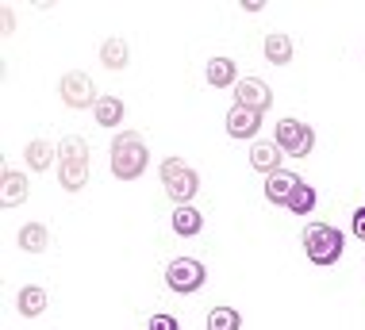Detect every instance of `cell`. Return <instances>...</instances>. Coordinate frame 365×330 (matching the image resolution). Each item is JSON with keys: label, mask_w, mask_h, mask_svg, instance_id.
<instances>
[{"label": "cell", "mask_w": 365, "mask_h": 330, "mask_svg": "<svg viewBox=\"0 0 365 330\" xmlns=\"http://www.w3.org/2000/svg\"><path fill=\"white\" fill-rule=\"evenodd\" d=\"M58 173H62L66 188H81L85 185L88 162H85V146L77 143V138H66L62 143V165H58Z\"/></svg>", "instance_id": "8992f818"}, {"label": "cell", "mask_w": 365, "mask_h": 330, "mask_svg": "<svg viewBox=\"0 0 365 330\" xmlns=\"http://www.w3.org/2000/svg\"><path fill=\"white\" fill-rule=\"evenodd\" d=\"M262 127V115L258 112H246V108L235 104L231 112H227V135L231 138H254Z\"/></svg>", "instance_id": "ba28073f"}, {"label": "cell", "mask_w": 365, "mask_h": 330, "mask_svg": "<svg viewBox=\"0 0 365 330\" xmlns=\"http://www.w3.org/2000/svg\"><path fill=\"white\" fill-rule=\"evenodd\" d=\"M296 185H300V177L296 173H273V177H265V200L269 204H281V207H289V200L296 192Z\"/></svg>", "instance_id": "9c48e42d"}, {"label": "cell", "mask_w": 365, "mask_h": 330, "mask_svg": "<svg viewBox=\"0 0 365 330\" xmlns=\"http://www.w3.org/2000/svg\"><path fill=\"white\" fill-rule=\"evenodd\" d=\"M19 311H24L27 319L43 315L46 311V292L43 288H24V292H19Z\"/></svg>", "instance_id": "e0dca14e"}, {"label": "cell", "mask_w": 365, "mask_h": 330, "mask_svg": "<svg viewBox=\"0 0 365 330\" xmlns=\"http://www.w3.org/2000/svg\"><path fill=\"white\" fill-rule=\"evenodd\" d=\"M250 165L258 169V173H265V177L281 173V146H277V143H254Z\"/></svg>", "instance_id": "30bf717a"}, {"label": "cell", "mask_w": 365, "mask_h": 330, "mask_svg": "<svg viewBox=\"0 0 365 330\" xmlns=\"http://www.w3.org/2000/svg\"><path fill=\"white\" fill-rule=\"evenodd\" d=\"M62 96H66V104H73V108L93 104V81H88L85 73H70L62 81Z\"/></svg>", "instance_id": "8fae6325"}, {"label": "cell", "mask_w": 365, "mask_h": 330, "mask_svg": "<svg viewBox=\"0 0 365 330\" xmlns=\"http://www.w3.org/2000/svg\"><path fill=\"white\" fill-rule=\"evenodd\" d=\"M146 330H181V326H177V319H173V315L158 311V315H150V323H146Z\"/></svg>", "instance_id": "44dd1931"}, {"label": "cell", "mask_w": 365, "mask_h": 330, "mask_svg": "<svg viewBox=\"0 0 365 330\" xmlns=\"http://www.w3.org/2000/svg\"><path fill=\"white\" fill-rule=\"evenodd\" d=\"M304 249H308L312 265H334L342 257V249H346V238L331 223H308L304 227Z\"/></svg>", "instance_id": "6da1fadb"}, {"label": "cell", "mask_w": 365, "mask_h": 330, "mask_svg": "<svg viewBox=\"0 0 365 330\" xmlns=\"http://www.w3.org/2000/svg\"><path fill=\"white\" fill-rule=\"evenodd\" d=\"M4 185H8V192H4L8 204H12V200H19V177H16V173H8V177H4Z\"/></svg>", "instance_id": "cb8c5ba5"}, {"label": "cell", "mask_w": 365, "mask_h": 330, "mask_svg": "<svg viewBox=\"0 0 365 330\" xmlns=\"http://www.w3.org/2000/svg\"><path fill=\"white\" fill-rule=\"evenodd\" d=\"M242 319L235 307H215V311H208V330H239Z\"/></svg>", "instance_id": "ac0fdd59"}, {"label": "cell", "mask_w": 365, "mask_h": 330, "mask_svg": "<svg viewBox=\"0 0 365 330\" xmlns=\"http://www.w3.org/2000/svg\"><path fill=\"white\" fill-rule=\"evenodd\" d=\"M265 58H269L273 66H289V62H292V43H289V35H269V38H265Z\"/></svg>", "instance_id": "2e32d148"}, {"label": "cell", "mask_w": 365, "mask_h": 330, "mask_svg": "<svg viewBox=\"0 0 365 330\" xmlns=\"http://www.w3.org/2000/svg\"><path fill=\"white\" fill-rule=\"evenodd\" d=\"M204 77H208V85H212V88H227V85H235L239 69H235L231 58H212L208 69H204Z\"/></svg>", "instance_id": "7c38bea8"}, {"label": "cell", "mask_w": 365, "mask_h": 330, "mask_svg": "<svg viewBox=\"0 0 365 330\" xmlns=\"http://www.w3.org/2000/svg\"><path fill=\"white\" fill-rule=\"evenodd\" d=\"M162 185H165V192L177 200V207H185L196 196V188H200V177H196L189 165H181L177 158H170V162L162 165Z\"/></svg>", "instance_id": "3957f363"}, {"label": "cell", "mask_w": 365, "mask_h": 330, "mask_svg": "<svg viewBox=\"0 0 365 330\" xmlns=\"http://www.w3.org/2000/svg\"><path fill=\"white\" fill-rule=\"evenodd\" d=\"M350 231L361 238L365 242V207H358V212H354V219H350Z\"/></svg>", "instance_id": "603a6c76"}, {"label": "cell", "mask_w": 365, "mask_h": 330, "mask_svg": "<svg viewBox=\"0 0 365 330\" xmlns=\"http://www.w3.org/2000/svg\"><path fill=\"white\" fill-rule=\"evenodd\" d=\"M204 281H208V273H204V265L196 262V257H177V262H170V269H165V284L181 296L196 292Z\"/></svg>", "instance_id": "5b68a950"}, {"label": "cell", "mask_w": 365, "mask_h": 330, "mask_svg": "<svg viewBox=\"0 0 365 330\" xmlns=\"http://www.w3.org/2000/svg\"><path fill=\"white\" fill-rule=\"evenodd\" d=\"M273 143H277L281 154H289V158H308L312 146H315V131L308 123H300V119H281Z\"/></svg>", "instance_id": "277c9868"}, {"label": "cell", "mask_w": 365, "mask_h": 330, "mask_svg": "<svg viewBox=\"0 0 365 330\" xmlns=\"http://www.w3.org/2000/svg\"><path fill=\"white\" fill-rule=\"evenodd\" d=\"M19 246H24L27 254H38V249H46V227H38V223L24 227V231H19Z\"/></svg>", "instance_id": "d6986e66"}, {"label": "cell", "mask_w": 365, "mask_h": 330, "mask_svg": "<svg viewBox=\"0 0 365 330\" xmlns=\"http://www.w3.org/2000/svg\"><path fill=\"white\" fill-rule=\"evenodd\" d=\"M123 119V100L120 96H101L96 100V123L101 127H120Z\"/></svg>", "instance_id": "5bb4252c"}, {"label": "cell", "mask_w": 365, "mask_h": 330, "mask_svg": "<svg viewBox=\"0 0 365 330\" xmlns=\"http://www.w3.org/2000/svg\"><path fill=\"white\" fill-rule=\"evenodd\" d=\"M200 227H204V215L196 212V207H177L173 212V231L181 234V238H192V234H200Z\"/></svg>", "instance_id": "4fadbf2b"}, {"label": "cell", "mask_w": 365, "mask_h": 330, "mask_svg": "<svg viewBox=\"0 0 365 330\" xmlns=\"http://www.w3.org/2000/svg\"><path fill=\"white\" fill-rule=\"evenodd\" d=\"M289 212H292V215H300V219L315 212V188H312L308 181L296 185V192H292V200H289Z\"/></svg>", "instance_id": "9a60e30c"}, {"label": "cell", "mask_w": 365, "mask_h": 330, "mask_svg": "<svg viewBox=\"0 0 365 330\" xmlns=\"http://www.w3.org/2000/svg\"><path fill=\"white\" fill-rule=\"evenodd\" d=\"M101 58H104V66H115V69H120V66L127 62V46H123V43H104V46H101Z\"/></svg>", "instance_id": "ffe728a7"}, {"label": "cell", "mask_w": 365, "mask_h": 330, "mask_svg": "<svg viewBox=\"0 0 365 330\" xmlns=\"http://www.w3.org/2000/svg\"><path fill=\"white\" fill-rule=\"evenodd\" d=\"M27 154H31V165H35V169H46V162H51V158H46L51 150H46L43 143H35L31 150H27Z\"/></svg>", "instance_id": "7402d4cb"}, {"label": "cell", "mask_w": 365, "mask_h": 330, "mask_svg": "<svg viewBox=\"0 0 365 330\" xmlns=\"http://www.w3.org/2000/svg\"><path fill=\"white\" fill-rule=\"evenodd\" d=\"M143 169H146V143L135 131L115 135V143H112V173L123 177V181H135Z\"/></svg>", "instance_id": "7a4b0ae2"}, {"label": "cell", "mask_w": 365, "mask_h": 330, "mask_svg": "<svg viewBox=\"0 0 365 330\" xmlns=\"http://www.w3.org/2000/svg\"><path fill=\"white\" fill-rule=\"evenodd\" d=\"M235 93H239V108H246V112H258L262 115L265 108L273 104V93H269V85H265L262 77H242Z\"/></svg>", "instance_id": "52a82bcc"}]
</instances>
